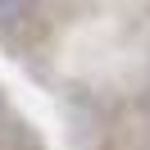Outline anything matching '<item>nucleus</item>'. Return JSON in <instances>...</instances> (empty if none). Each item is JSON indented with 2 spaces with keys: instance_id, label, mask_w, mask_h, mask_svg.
<instances>
[{
  "instance_id": "obj_1",
  "label": "nucleus",
  "mask_w": 150,
  "mask_h": 150,
  "mask_svg": "<svg viewBox=\"0 0 150 150\" xmlns=\"http://www.w3.org/2000/svg\"><path fill=\"white\" fill-rule=\"evenodd\" d=\"M32 18V0H0V32H18Z\"/></svg>"
}]
</instances>
